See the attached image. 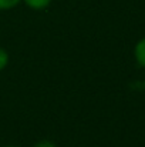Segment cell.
<instances>
[{
    "label": "cell",
    "mask_w": 145,
    "mask_h": 147,
    "mask_svg": "<svg viewBox=\"0 0 145 147\" xmlns=\"http://www.w3.org/2000/svg\"><path fill=\"white\" fill-rule=\"evenodd\" d=\"M23 0H0V11H6V10H11L14 7H17Z\"/></svg>",
    "instance_id": "3"
},
{
    "label": "cell",
    "mask_w": 145,
    "mask_h": 147,
    "mask_svg": "<svg viewBox=\"0 0 145 147\" xmlns=\"http://www.w3.org/2000/svg\"><path fill=\"white\" fill-rule=\"evenodd\" d=\"M134 57H135V61L138 63V66L145 69V37L137 42V45L134 47Z\"/></svg>",
    "instance_id": "1"
},
{
    "label": "cell",
    "mask_w": 145,
    "mask_h": 147,
    "mask_svg": "<svg viewBox=\"0 0 145 147\" xmlns=\"http://www.w3.org/2000/svg\"><path fill=\"white\" fill-rule=\"evenodd\" d=\"M4 147H20V146H4Z\"/></svg>",
    "instance_id": "6"
},
{
    "label": "cell",
    "mask_w": 145,
    "mask_h": 147,
    "mask_svg": "<svg viewBox=\"0 0 145 147\" xmlns=\"http://www.w3.org/2000/svg\"><path fill=\"white\" fill-rule=\"evenodd\" d=\"M33 147H57V144L53 142V140H48V139H41L39 142H36Z\"/></svg>",
    "instance_id": "5"
},
{
    "label": "cell",
    "mask_w": 145,
    "mask_h": 147,
    "mask_svg": "<svg viewBox=\"0 0 145 147\" xmlns=\"http://www.w3.org/2000/svg\"><path fill=\"white\" fill-rule=\"evenodd\" d=\"M23 3L34 11H41L51 4V0H23Z\"/></svg>",
    "instance_id": "2"
},
{
    "label": "cell",
    "mask_w": 145,
    "mask_h": 147,
    "mask_svg": "<svg viewBox=\"0 0 145 147\" xmlns=\"http://www.w3.org/2000/svg\"><path fill=\"white\" fill-rule=\"evenodd\" d=\"M9 61H10L9 51L6 49H3V47H0V71H3L9 66Z\"/></svg>",
    "instance_id": "4"
}]
</instances>
